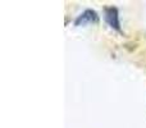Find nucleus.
Segmentation results:
<instances>
[{
	"label": "nucleus",
	"instance_id": "obj_1",
	"mask_svg": "<svg viewBox=\"0 0 146 128\" xmlns=\"http://www.w3.org/2000/svg\"><path fill=\"white\" fill-rule=\"evenodd\" d=\"M104 18L106 23L114 28L115 31H121V22H119V13L115 7H106L104 8Z\"/></svg>",
	"mask_w": 146,
	"mask_h": 128
},
{
	"label": "nucleus",
	"instance_id": "obj_2",
	"mask_svg": "<svg viewBox=\"0 0 146 128\" xmlns=\"http://www.w3.org/2000/svg\"><path fill=\"white\" fill-rule=\"evenodd\" d=\"M98 22H99L98 13L92 9H86L85 12H82L74 19V26H86V25H92V23H98Z\"/></svg>",
	"mask_w": 146,
	"mask_h": 128
}]
</instances>
